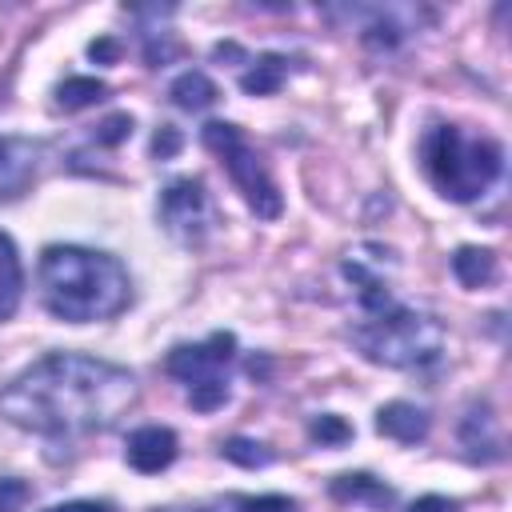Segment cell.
<instances>
[{
  "instance_id": "25",
  "label": "cell",
  "mask_w": 512,
  "mask_h": 512,
  "mask_svg": "<svg viewBox=\"0 0 512 512\" xmlns=\"http://www.w3.org/2000/svg\"><path fill=\"white\" fill-rule=\"evenodd\" d=\"M408 512H456V504L448 496H420Z\"/></svg>"
},
{
  "instance_id": "28",
  "label": "cell",
  "mask_w": 512,
  "mask_h": 512,
  "mask_svg": "<svg viewBox=\"0 0 512 512\" xmlns=\"http://www.w3.org/2000/svg\"><path fill=\"white\" fill-rule=\"evenodd\" d=\"M160 512H208V508H160Z\"/></svg>"
},
{
  "instance_id": "7",
  "label": "cell",
  "mask_w": 512,
  "mask_h": 512,
  "mask_svg": "<svg viewBox=\"0 0 512 512\" xmlns=\"http://www.w3.org/2000/svg\"><path fill=\"white\" fill-rule=\"evenodd\" d=\"M156 212H160L164 232L184 248H200L212 232V220H216L212 216V196H208L204 180H196V176L168 180L164 192H160Z\"/></svg>"
},
{
  "instance_id": "16",
  "label": "cell",
  "mask_w": 512,
  "mask_h": 512,
  "mask_svg": "<svg viewBox=\"0 0 512 512\" xmlns=\"http://www.w3.org/2000/svg\"><path fill=\"white\" fill-rule=\"evenodd\" d=\"M168 96H172V104L184 108V112H204V108L216 100V84H212L204 72L188 68V72H180V76L172 80Z\"/></svg>"
},
{
  "instance_id": "8",
  "label": "cell",
  "mask_w": 512,
  "mask_h": 512,
  "mask_svg": "<svg viewBox=\"0 0 512 512\" xmlns=\"http://www.w3.org/2000/svg\"><path fill=\"white\" fill-rule=\"evenodd\" d=\"M388 268H392V252L380 248V244H360L344 256V276L356 288V300H360L364 312H376V308L392 304Z\"/></svg>"
},
{
  "instance_id": "14",
  "label": "cell",
  "mask_w": 512,
  "mask_h": 512,
  "mask_svg": "<svg viewBox=\"0 0 512 512\" xmlns=\"http://www.w3.org/2000/svg\"><path fill=\"white\" fill-rule=\"evenodd\" d=\"M452 272H456V280H460L464 288H488V284L496 280V252H492V248H472V244H464V248H456V256H452Z\"/></svg>"
},
{
  "instance_id": "21",
  "label": "cell",
  "mask_w": 512,
  "mask_h": 512,
  "mask_svg": "<svg viewBox=\"0 0 512 512\" xmlns=\"http://www.w3.org/2000/svg\"><path fill=\"white\" fill-rule=\"evenodd\" d=\"M132 136V116L128 112H116V116H108L100 128H96V144H120V140H128Z\"/></svg>"
},
{
  "instance_id": "19",
  "label": "cell",
  "mask_w": 512,
  "mask_h": 512,
  "mask_svg": "<svg viewBox=\"0 0 512 512\" xmlns=\"http://www.w3.org/2000/svg\"><path fill=\"white\" fill-rule=\"evenodd\" d=\"M224 456L236 460V464H244V468H260V464L272 460V452H264V444H252V440H240V436L224 444Z\"/></svg>"
},
{
  "instance_id": "6",
  "label": "cell",
  "mask_w": 512,
  "mask_h": 512,
  "mask_svg": "<svg viewBox=\"0 0 512 512\" xmlns=\"http://www.w3.org/2000/svg\"><path fill=\"white\" fill-rule=\"evenodd\" d=\"M236 352V336L232 332H212L200 344H180L168 352L164 372L176 376L188 388V400L196 412H212L228 400V376L224 368L232 364Z\"/></svg>"
},
{
  "instance_id": "18",
  "label": "cell",
  "mask_w": 512,
  "mask_h": 512,
  "mask_svg": "<svg viewBox=\"0 0 512 512\" xmlns=\"http://www.w3.org/2000/svg\"><path fill=\"white\" fill-rule=\"evenodd\" d=\"M100 96H104V80H96V76H68V80L56 88V104L68 108V112L88 108V104H96Z\"/></svg>"
},
{
  "instance_id": "1",
  "label": "cell",
  "mask_w": 512,
  "mask_h": 512,
  "mask_svg": "<svg viewBox=\"0 0 512 512\" xmlns=\"http://www.w3.org/2000/svg\"><path fill=\"white\" fill-rule=\"evenodd\" d=\"M136 376L124 364L52 352L0 388V416L48 440H76L112 428L136 404Z\"/></svg>"
},
{
  "instance_id": "26",
  "label": "cell",
  "mask_w": 512,
  "mask_h": 512,
  "mask_svg": "<svg viewBox=\"0 0 512 512\" xmlns=\"http://www.w3.org/2000/svg\"><path fill=\"white\" fill-rule=\"evenodd\" d=\"M44 512H108V504H96V500H68V504H52Z\"/></svg>"
},
{
  "instance_id": "17",
  "label": "cell",
  "mask_w": 512,
  "mask_h": 512,
  "mask_svg": "<svg viewBox=\"0 0 512 512\" xmlns=\"http://www.w3.org/2000/svg\"><path fill=\"white\" fill-rule=\"evenodd\" d=\"M332 492H336L340 500H356V504L364 500V504H372V508L392 504V488H384L376 476H364V472H356V476H336Z\"/></svg>"
},
{
  "instance_id": "23",
  "label": "cell",
  "mask_w": 512,
  "mask_h": 512,
  "mask_svg": "<svg viewBox=\"0 0 512 512\" xmlns=\"http://www.w3.org/2000/svg\"><path fill=\"white\" fill-rule=\"evenodd\" d=\"M28 484L24 480H16V476H8V480H0V512H20L24 504H28Z\"/></svg>"
},
{
  "instance_id": "22",
  "label": "cell",
  "mask_w": 512,
  "mask_h": 512,
  "mask_svg": "<svg viewBox=\"0 0 512 512\" xmlns=\"http://www.w3.org/2000/svg\"><path fill=\"white\" fill-rule=\"evenodd\" d=\"M240 512H296L288 496H236Z\"/></svg>"
},
{
  "instance_id": "4",
  "label": "cell",
  "mask_w": 512,
  "mask_h": 512,
  "mask_svg": "<svg viewBox=\"0 0 512 512\" xmlns=\"http://www.w3.org/2000/svg\"><path fill=\"white\" fill-rule=\"evenodd\" d=\"M352 344L364 360H372L380 368H424V364L440 360L444 328L432 312L392 300L388 308L364 312L352 324Z\"/></svg>"
},
{
  "instance_id": "15",
  "label": "cell",
  "mask_w": 512,
  "mask_h": 512,
  "mask_svg": "<svg viewBox=\"0 0 512 512\" xmlns=\"http://www.w3.org/2000/svg\"><path fill=\"white\" fill-rule=\"evenodd\" d=\"M284 76H288V56L264 52V56L252 60V68L240 76V88H244L248 96H272V92H280Z\"/></svg>"
},
{
  "instance_id": "20",
  "label": "cell",
  "mask_w": 512,
  "mask_h": 512,
  "mask_svg": "<svg viewBox=\"0 0 512 512\" xmlns=\"http://www.w3.org/2000/svg\"><path fill=\"white\" fill-rule=\"evenodd\" d=\"M312 440H320V444H344L348 436H352V428L340 420V416H320V420H312Z\"/></svg>"
},
{
  "instance_id": "13",
  "label": "cell",
  "mask_w": 512,
  "mask_h": 512,
  "mask_svg": "<svg viewBox=\"0 0 512 512\" xmlns=\"http://www.w3.org/2000/svg\"><path fill=\"white\" fill-rule=\"evenodd\" d=\"M24 296V268H20V252L12 244L8 232H0V320H8L20 308Z\"/></svg>"
},
{
  "instance_id": "10",
  "label": "cell",
  "mask_w": 512,
  "mask_h": 512,
  "mask_svg": "<svg viewBox=\"0 0 512 512\" xmlns=\"http://www.w3.org/2000/svg\"><path fill=\"white\" fill-rule=\"evenodd\" d=\"M124 460H128L136 472H144V476L164 472V468L176 460V432H172V428H160V424L136 428V432L128 436V444H124Z\"/></svg>"
},
{
  "instance_id": "3",
  "label": "cell",
  "mask_w": 512,
  "mask_h": 512,
  "mask_svg": "<svg viewBox=\"0 0 512 512\" xmlns=\"http://www.w3.org/2000/svg\"><path fill=\"white\" fill-rule=\"evenodd\" d=\"M420 164L444 200L472 204L504 172V148L492 136H468L456 124H436L420 140Z\"/></svg>"
},
{
  "instance_id": "27",
  "label": "cell",
  "mask_w": 512,
  "mask_h": 512,
  "mask_svg": "<svg viewBox=\"0 0 512 512\" xmlns=\"http://www.w3.org/2000/svg\"><path fill=\"white\" fill-rule=\"evenodd\" d=\"M88 52H92V60H112V56H116V44H112V40H96Z\"/></svg>"
},
{
  "instance_id": "5",
  "label": "cell",
  "mask_w": 512,
  "mask_h": 512,
  "mask_svg": "<svg viewBox=\"0 0 512 512\" xmlns=\"http://www.w3.org/2000/svg\"><path fill=\"white\" fill-rule=\"evenodd\" d=\"M204 144L220 156V164H224L228 180L236 184V192L244 196V204L260 220H276L284 200H280V188H276L272 172L264 168L260 152L248 144V136L228 120H212V124H204Z\"/></svg>"
},
{
  "instance_id": "24",
  "label": "cell",
  "mask_w": 512,
  "mask_h": 512,
  "mask_svg": "<svg viewBox=\"0 0 512 512\" xmlns=\"http://www.w3.org/2000/svg\"><path fill=\"white\" fill-rule=\"evenodd\" d=\"M152 148H156V156H172V152L180 148V132H176L172 124H164V128L156 132V140H152Z\"/></svg>"
},
{
  "instance_id": "2",
  "label": "cell",
  "mask_w": 512,
  "mask_h": 512,
  "mask_svg": "<svg viewBox=\"0 0 512 512\" xmlns=\"http://www.w3.org/2000/svg\"><path fill=\"white\" fill-rule=\"evenodd\" d=\"M40 300L64 324L112 320L132 300V280L124 264L108 252L80 244H52L40 256Z\"/></svg>"
},
{
  "instance_id": "11",
  "label": "cell",
  "mask_w": 512,
  "mask_h": 512,
  "mask_svg": "<svg viewBox=\"0 0 512 512\" xmlns=\"http://www.w3.org/2000/svg\"><path fill=\"white\" fill-rule=\"evenodd\" d=\"M460 444L472 460H500V436L488 404H472L460 420Z\"/></svg>"
},
{
  "instance_id": "9",
  "label": "cell",
  "mask_w": 512,
  "mask_h": 512,
  "mask_svg": "<svg viewBox=\"0 0 512 512\" xmlns=\"http://www.w3.org/2000/svg\"><path fill=\"white\" fill-rule=\"evenodd\" d=\"M44 148L28 136H0V200H16L40 168Z\"/></svg>"
},
{
  "instance_id": "12",
  "label": "cell",
  "mask_w": 512,
  "mask_h": 512,
  "mask_svg": "<svg viewBox=\"0 0 512 512\" xmlns=\"http://www.w3.org/2000/svg\"><path fill=\"white\" fill-rule=\"evenodd\" d=\"M376 428H380V436H388V440L416 444V440L428 436V412L416 408V404H408V400H392V404H384V408L376 412Z\"/></svg>"
}]
</instances>
